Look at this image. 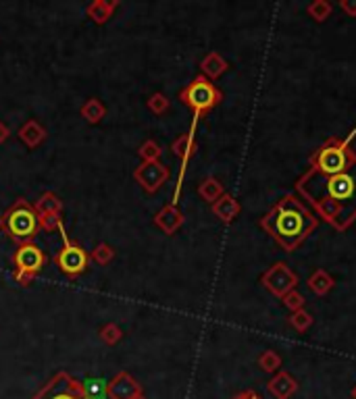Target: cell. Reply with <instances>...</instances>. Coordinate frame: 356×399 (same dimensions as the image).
Listing matches in <instances>:
<instances>
[{
	"label": "cell",
	"instance_id": "cell-13",
	"mask_svg": "<svg viewBox=\"0 0 356 399\" xmlns=\"http://www.w3.org/2000/svg\"><path fill=\"white\" fill-rule=\"evenodd\" d=\"M202 71L209 75V77H219L227 71V62L217 54V52H211L204 60H202Z\"/></svg>",
	"mask_w": 356,
	"mask_h": 399
},
{
	"label": "cell",
	"instance_id": "cell-6",
	"mask_svg": "<svg viewBox=\"0 0 356 399\" xmlns=\"http://www.w3.org/2000/svg\"><path fill=\"white\" fill-rule=\"evenodd\" d=\"M35 399H88L81 385H77L73 379L60 375L56 377Z\"/></svg>",
	"mask_w": 356,
	"mask_h": 399
},
{
	"label": "cell",
	"instance_id": "cell-11",
	"mask_svg": "<svg viewBox=\"0 0 356 399\" xmlns=\"http://www.w3.org/2000/svg\"><path fill=\"white\" fill-rule=\"evenodd\" d=\"M309 289L315 294V296H319V298H323V296H327L334 287H336V279L327 273V271H323V269H317L311 277H309Z\"/></svg>",
	"mask_w": 356,
	"mask_h": 399
},
{
	"label": "cell",
	"instance_id": "cell-15",
	"mask_svg": "<svg viewBox=\"0 0 356 399\" xmlns=\"http://www.w3.org/2000/svg\"><path fill=\"white\" fill-rule=\"evenodd\" d=\"M288 323H290V327H292L296 333L302 335V333H307V331L313 327L315 319H313L311 312H307V310H298V312H292V314H290Z\"/></svg>",
	"mask_w": 356,
	"mask_h": 399
},
{
	"label": "cell",
	"instance_id": "cell-9",
	"mask_svg": "<svg viewBox=\"0 0 356 399\" xmlns=\"http://www.w3.org/2000/svg\"><path fill=\"white\" fill-rule=\"evenodd\" d=\"M267 391L275 399H290L292 396H296V391H298V381H296L290 373L280 371V373L273 375V379L267 383Z\"/></svg>",
	"mask_w": 356,
	"mask_h": 399
},
{
	"label": "cell",
	"instance_id": "cell-10",
	"mask_svg": "<svg viewBox=\"0 0 356 399\" xmlns=\"http://www.w3.org/2000/svg\"><path fill=\"white\" fill-rule=\"evenodd\" d=\"M108 396L113 399H136L140 396V387L127 375H121L108 385Z\"/></svg>",
	"mask_w": 356,
	"mask_h": 399
},
{
	"label": "cell",
	"instance_id": "cell-1",
	"mask_svg": "<svg viewBox=\"0 0 356 399\" xmlns=\"http://www.w3.org/2000/svg\"><path fill=\"white\" fill-rule=\"evenodd\" d=\"M296 192L338 233L348 231L356 223V156L338 173L325 175L309 169L296 181Z\"/></svg>",
	"mask_w": 356,
	"mask_h": 399
},
{
	"label": "cell",
	"instance_id": "cell-20",
	"mask_svg": "<svg viewBox=\"0 0 356 399\" xmlns=\"http://www.w3.org/2000/svg\"><path fill=\"white\" fill-rule=\"evenodd\" d=\"M340 10L346 12L348 17H356V0H340Z\"/></svg>",
	"mask_w": 356,
	"mask_h": 399
},
{
	"label": "cell",
	"instance_id": "cell-12",
	"mask_svg": "<svg viewBox=\"0 0 356 399\" xmlns=\"http://www.w3.org/2000/svg\"><path fill=\"white\" fill-rule=\"evenodd\" d=\"M213 212L223 221V223H232L238 214H240V204L234 196L225 194L221 196L215 204H213Z\"/></svg>",
	"mask_w": 356,
	"mask_h": 399
},
{
	"label": "cell",
	"instance_id": "cell-5",
	"mask_svg": "<svg viewBox=\"0 0 356 399\" xmlns=\"http://www.w3.org/2000/svg\"><path fill=\"white\" fill-rule=\"evenodd\" d=\"M2 227L8 231L10 237H15V239H27V237H31V235L35 233L38 221H35V214H33L25 204H21V206L13 208V210L4 217Z\"/></svg>",
	"mask_w": 356,
	"mask_h": 399
},
{
	"label": "cell",
	"instance_id": "cell-14",
	"mask_svg": "<svg viewBox=\"0 0 356 399\" xmlns=\"http://www.w3.org/2000/svg\"><path fill=\"white\" fill-rule=\"evenodd\" d=\"M307 12H309V17H313L317 23H323V21H327V19L332 17L334 4L327 2V0H315V2H311V4L307 6Z\"/></svg>",
	"mask_w": 356,
	"mask_h": 399
},
{
	"label": "cell",
	"instance_id": "cell-18",
	"mask_svg": "<svg viewBox=\"0 0 356 399\" xmlns=\"http://www.w3.org/2000/svg\"><path fill=\"white\" fill-rule=\"evenodd\" d=\"M200 196H202L204 200H209V202L215 204V202L223 196V185H221L217 179L211 177V179H207V181L200 185Z\"/></svg>",
	"mask_w": 356,
	"mask_h": 399
},
{
	"label": "cell",
	"instance_id": "cell-17",
	"mask_svg": "<svg viewBox=\"0 0 356 399\" xmlns=\"http://www.w3.org/2000/svg\"><path fill=\"white\" fill-rule=\"evenodd\" d=\"M81 389L88 399H104V396H108V385L102 379H88Z\"/></svg>",
	"mask_w": 356,
	"mask_h": 399
},
{
	"label": "cell",
	"instance_id": "cell-3",
	"mask_svg": "<svg viewBox=\"0 0 356 399\" xmlns=\"http://www.w3.org/2000/svg\"><path fill=\"white\" fill-rule=\"evenodd\" d=\"M221 92L207 79V77H196L184 92L181 100L196 112V117L207 114L221 102Z\"/></svg>",
	"mask_w": 356,
	"mask_h": 399
},
{
	"label": "cell",
	"instance_id": "cell-19",
	"mask_svg": "<svg viewBox=\"0 0 356 399\" xmlns=\"http://www.w3.org/2000/svg\"><path fill=\"white\" fill-rule=\"evenodd\" d=\"M282 302H284V306L290 310V312H298V310H305V304H307V300H305V296L300 294V291H290L286 298H282Z\"/></svg>",
	"mask_w": 356,
	"mask_h": 399
},
{
	"label": "cell",
	"instance_id": "cell-7",
	"mask_svg": "<svg viewBox=\"0 0 356 399\" xmlns=\"http://www.w3.org/2000/svg\"><path fill=\"white\" fill-rule=\"evenodd\" d=\"M56 262L60 266L63 273L67 275H79L86 264H88V256L81 248L77 246H65V250L56 256Z\"/></svg>",
	"mask_w": 356,
	"mask_h": 399
},
{
	"label": "cell",
	"instance_id": "cell-22",
	"mask_svg": "<svg viewBox=\"0 0 356 399\" xmlns=\"http://www.w3.org/2000/svg\"><path fill=\"white\" fill-rule=\"evenodd\" d=\"M350 396H353V399H356V385L353 387V391H350Z\"/></svg>",
	"mask_w": 356,
	"mask_h": 399
},
{
	"label": "cell",
	"instance_id": "cell-23",
	"mask_svg": "<svg viewBox=\"0 0 356 399\" xmlns=\"http://www.w3.org/2000/svg\"><path fill=\"white\" fill-rule=\"evenodd\" d=\"M136 399H144V398H142V396H138V398H136Z\"/></svg>",
	"mask_w": 356,
	"mask_h": 399
},
{
	"label": "cell",
	"instance_id": "cell-16",
	"mask_svg": "<svg viewBox=\"0 0 356 399\" xmlns=\"http://www.w3.org/2000/svg\"><path fill=\"white\" fill-rule=\"evenodd\" d=\"M259 366H261L265 373L275 375V373H280V368H282V356H280L277 352H273V350H265V352L259 356Z\"/></svg>",
	"mask_w": 356,
	"mask_h": 399
},
{
	"label": "cell",
	"instance_id": "cell-2",
	"mask_svg": "<svg viewBox=\"0 0 356 399\" xmlns=\"http://www.w3.org/2000/svg\"><path fill=\"white\" fill-rule=\"evenodd\" d=\"M261 227L284 252H294L315 233L319 217L296 194H288L261 219Z\"/></svg>",
	"mask_w": 356,
	"mask_h": 399
},
{
	"label": "cell",
	"instance_id": "cell-4",
	"mask_svg": "<svg viewBox=\"0 0 356 399\" xmlns=\"http://www.w3.org/2000/svg\"><path fill=\"white\" fill-rule=\"evenodd\" d=\"M261 283L265 285V289H267L269 294H273L275 298L282 300V298H286L290 291L296 289V285L300 283V279H298V275H296L286 262H275V264H271V266L263 273Z\"/></svg>",
	"mask_w": 356,
	"mask_h": 399
},
{
	"label": "cell",
	"instance_id": "cell-21",
	"mask_svg": "<svg viewBox=\"0 0 356 399\" xmlns=\"http://www.w3.org/2000/svg\"><path fill=\"white\" fill-rule=\"evenodd\" d=\"M234 399H263L257 391H252V389H248V391H242V393H238Z\"/></svg>",
	"mask_w": 356,
	"mask_h": 399
},
{
	"label": "cell",
	"instance_id": "cell-8",
	"mask_svg": "<svg viewBox=\"0 0 356 399\" xmlns=\"http://www.w3.org/2000/svg\"><path fill=\"white\" fill-rule=\"evenodd\" d=\"M15 264L23 273H38L44 264V254L38 246L25 244L17 250L15 254Z\"/></svg>",
	"mask_w": 356,
	"mask_h": 399
}]
</instances>
